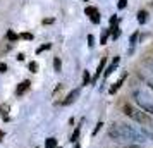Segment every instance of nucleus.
Wrapping results in <instances>:
<instances>
[{"label":"nucleus","instance_id":"f257e3e1","mask_svg":"<svg viewBox=\"0 0 153 148\" xmlns=\"http://www.w3.org/2000/svg\"><path fill=\"white\" fill-rule=\"evenodd\" d=\"M108 136L115 141H136V143H143L148 140V134L143 129L127 126V124H112L108 129Z\"/></svg>","mask_w":153,"mask_h":148},{"label":"nucleus","instance_id":"f03ea898","mask_svg":"<svg viewBox=\"0 0 153 148\" xmlns=\"http://www.w3.org/2000/svg\"><path fill=\"white\" fill-rule=\"evenodd\" d=\"M124 114L127 117H131L132 120H136L139 124H150V117L146 115V112H143L141 109H134L132 105H124Z\"/></svg>","mask_w":153,"mask_h":148},{"label":"nucleus","instance_id":"7ed1b4c3","mask_svg":"<svg viewBox=\"0 0 153 148\" xmlns=\"http://www.w3.org/2000/svg\"><path fill=\"white\" fill-rule=\"evenodd\" d=\"M134 98H136V102L139 103V107H141V110H143V112H150L153 115V102L148 100V97H146L145 93L134 91Z\"/></svg>","mask_w":153,"mask_h":148},{"label":"nucleus","instance_id":"20e7f679","mask_svg":"<svg viewBox=\"0 0 153 148\" xmlns=\"http://www.w3.org/2000/svg\"><path fill=\"white\" fill-rule=\"evenodd\" d=\"M79 93H81V90H79V88L72 90V91H71L69 95H67V98H65V100L62 102V105H71V103H74V102L77 100V97H79Z\"/></svg>","mask_w":153,"mask_h":148},{"label":"nucleus","instance_id":"39448f33","mask_svg":"<svg viewBox=\"0 0 153 148\" xmlns=\"http://www.w3.org/2000/svg\"><path fill=\"white\" fill-rule=\"evenodd\" d=\"M29 86H31V83H29L28 79H24L21 85L17 86V90H16V95H24V93L29 90Z\"/></svg>","mask_w":153,"mask_h":148},{"label":"nucleus","instance_id":"423d86ee","mask_svg":"<svg viewBox=\"0 0 153 148\" xmlns=\"http://www.w3.org/2000/svg\"><path fill=\"white\" fill-rule=\"evenodd\" d=\"M105 62H107V59H102V60H100V65H98V67H97V72H95V76H93V79H91V81H93V83H95V81H97V79L100 78V74H102V72H103Z\"/></svg>","mask_w":153,"mask_h":148},{"label":"nucleus","instance_id":"0eeeda50","mask_svg":"<svg viewBox=\"0 0 153 148\" xmlns=\"http://www.w3.org/2000/svg\"><path fill=\"white\" fill-rule=\"evenodd\" d=\"M119 60H120V59H119V57H115V59H114V62L110 64V67H108V69H107V71H105V72H103V76H105V78H108V76H110L112 72H114V71H115V67H117Z\"/></svg>","mask_w":153,"mask_h":148},{"label":"nucleus","instance_id":"6e6552de","mask_svg":"<svg viewBox=\"0 0 153 148\" xmlns=\"http://www.w3.org/2000/svg\"><path fill=\"white\" fill-rule=\"evenodd\" d=\"M126 76H127V74H124V76H122V78L119 79L117 83H115V85H114V86H112V88H110V93H112V95H114V93H117V90H119V88H120V86H122V83H124Z\"/></svg>","mask_w":153,"mask_h":148},{"label":"nucleus","instance_id":"1a4fd4ad","mask_svg":"<svg viewBox=\"0 0 153 148\" xmlns=\"http://www.w3.org/2000/svg\"><path fill=\"white\" fill-rule=\"evenodd\" d=\"M146 21H148V12H146V10H139L138 12V22L139 24H145Z\"/></svg>","mask_w":153,"mask_h":148},{"label":"nucleus","instance_id":"9d476101","mask_svg":"<svg viewBox=\"0 0 153 148\" xmlns=\"http://www.w3.org/2000/svg\"><path fill=\"white\" fill-rule=\"evenodd\" d=\"M90 19H91V22H93V24H100V21H102V16H100V12H95V14H91L90 16Z\"/></svg>","mask_w":153,"mask_h":148},{"label":"nucleus","instance_id":"9b49d317","mask_svg":"<svg viewBox=\"0 0 153 148\" xmlns=\"http://www.w3.org/2000/svg\"><path fill=\"white\" fill-rule=\"evenodd\" d=\"M53 69H55L57 72H60V71H62V62H60V59H59V57L53 59Z\"/></svg>","mask_w":153,"mask_h":148},{"label":"nucleus","instance_id":"f8f14e48","mask_svg":"<svg viewBox=\"0 0 153 148\" xmlns=\"http://www.w3.org/2000/svg\"><path fill=\"white\" fill-rule=\"evenodd\" d=\"M45 148H57V140L55 138H48L45 143Z\"/></svg>","mask_w":153,"mask_h":148},{"label":"nucleus","instance_id":"ddd939ff","mask_svg":"<svg viewBox=\"0 0 153 148\" xmlns=\"http://www.w3.org/2000/svg\"><path fill=\"white\" fill-rule=\"evenodd\" d=\"M79 133H81V127L77 126V127H76V131H74V133H72V136H71V143H76L77 138H79Z\"/></svg>","mask_w":153,"mask_h":148},{"label":"nucleus","instance_id":"4468645a","mask_svg":"<svg viewBox=\"0 0 153 148\" xmlns=\"http://www.w3.org/2000/svg\"><path fill=\"white\" fill-rule=\"evenodd\" d=\"M138 38H139V33H132V35H131V40H129L131 48H134V45H136V42H138Z\"/></svg>","mask_w":153,"mask_h":148},{"label":"nucleus","instance_id":"2eb2a0df","mask_svg":"<svg viewBox=\"0 0 153 148\" xmlns=\"http://www.w3.org/2000/svg\"><path fill=\"white\" fill-rule=\"evenodd\" d=\"M17 38H19V36L16 35L14 31H7V40L9 42H17Z\"/></svg>","mask_w":153,"mask_h":148},{"label":"nucleus","instance_id":"dca6fc26","mask_svg":"<svg viewBox=\"0 0 153 148\" xmlns=\"http://www.w3.org/2000/svg\"><path fill=\"white\" fill-rule=\"evenodd\" d=\"M90 81H91L90 72H88V71H84V74H83V85H84V86H86V85H90Z\"/></svg>","mask_w":153,"mask_h":148},{"label":"nucleus","instance_id":"f3484780","mask_svg":"<svg viewBox=\"0 0 153 148\" xmlns=\"http://www.w3.org/2000/svg\"><path fill=\"white\" fill-rule=\"evenodd\" d=\"M119 36H120V29H119V28H112V38H114V40H117Z\"/></svg>","mask_w":153,"mask_h":148},{"label":"nucleus","instance_id":"a211bd4d","mask_svg":"<svg viewBox=\"0 0 153 148\" xmlns=\"http://www.w3.org/2000/svg\"><path fill=\"white\" fill-rule=\"evenodd\" d=\"M29 71H31V72H38V62H35V60L29 62Z\"/></svg>","mask_w":153,"mask_h":148},{"label":"nucleus","instance_id":"6ab92c4d","mask_svg":"<svg viewBox=\"0 0 153 148\" xmlns=\"http://www.w3.org/2000/svg\"><path fill=\"white\" fill-rule=\"evenodd\" d=\"M117 22H119L117 16H112V17H110V26H112V28H117ZM112 28H110V29H112Z\"/></svg>","mask_w":153,"mask_h":148},{"label":"nucleus","instance_id":"aec40b11","mask_svg":"<svg viewBox=\"0 0 153 148\" xmlns=\"http://www.w3.org/2000/svg\"><path fill=\"white\" fill-rule=\"evenodd\" d=\"M97 10H98L97 7H86V9H84V12H86V16H91V14H95Z\"/></svg>","mask_w":153,"mask_h":148},{"label":"nucleus","instance_id":"412c9836","mask_svg":"<svg viewBox=\"0 0 153 148\" xmlns=\"http://www.w3.org/2000/svg\"><path fill=\"white\" fill-rule=\"evenodd\" d=\"M88 47H90V48L95 47V36L93 35H88Z\"/></svg>","mask_w":153,"mask_h":148},{"label":"nucleus","instance_id":"4be33fe9","mask_svg":"<svg viewBox=\"0 0 153 148\" xmlns=\"http://www.w3.org/2000/svg\"><path fill=\"white\" fill-rule=\"evenodd\" d=\"M107 36H108V29H103V33H102V40H100V43H102V45L107 42Z\"/></svg>","mask_w":153,"mask_h":148},{"label":"nucleus","instance_id":"5701e85b","mask_svg":"<svg viewBox=\"0 0 153 148\" xmlns=\"http://www.w3.org/2000/svg\"><path fill=\"white\" fill-rule=\"evenodd\" d=\"M50 47H52V45H50V43H47V45H42V47H40V48L36 50V54H42L43 50H48Z\"/></svg>","mask_w":153,"mask_h":148},{"label":"nucleus","instance_id":"b1692460","mask_svg":"<svg viewBox=\"0 0 153 148\" xmlns=\"http://www.w3.org/2000/svg\"><path fill=\"white\" fill-rule=\"evenodd\" d=\"M21 38H22V40H28V42H31V40H33V35H31V33H22Z\"/></svg>","mask_w":153,"mask_h":148},{"label":"nucleus","instance_id":"393cba45","mask_svg":"<svg viewBox=\"0 0 153 148\" xmlns=\"http://www.w3.org/2000/svg\"><path fill=\"white\" fill-rule=\"evenodd\" d=\"M126 5H127V0H119V4H117V7L122 10V9H126Z\"/></svg>","mask_w":153,"mask_h":148},{"label":"nucleus","instance_id":"a878e982","mask_svg":"<svg viewBox=\"0 0 153 148\" xmlns=\"http://www.w3.org/2000/svg\"><path fill=\"white\" fill-rule=\"evenodd\" d=\"M102 126H103V122L100 120V122H98V124H97V127H95V131H93V136H95V134H98V131L102 129Z\"/></svg>","mask_w":153,"mask_h":148},{"label":"nucleus","instance_id":"bb28decb","mask_svg":"<svg viewBox=\"0 0 153 148\" xmlns=\"http://www.w3.org/2000/svg\"><path fill=\"white\" fill-rule=\"evenodd\" d=\"M5 71H7V65L2 62V64H0V72H5Z\"/></svg>","mask_w":153,"mask_h":148},{"label":"nucleus","instance_id":"cd10ccee","mask_svg":"<svg viewBox=\"0 0 153 148\" xmlns=\"http://www.w3.org/2000/svg\"><path fill=\"white\" fill-rule=\"evenodd\" d=\"M53 22V19L52 17H48V19H43V24H52Z\"/></svg>","mask_w":153,"mask_h":148},{"label":"nucleus","instance_id":"c85d7f7f","mask_svg":"<svg viewBox=\"0 0 153 148\" xmlns=\"http://www.w3.org/2000/svg\"><path fill=\"white\" fill-rule=\"evenodd\" d=\"M126 148H141V147H138V145H129V147H126Z\"/></svg>","mask_w":153,"mask_h":148},{"label":"nucleus","instance_id":"c756f323","mask_svg":"<svg viewBox=\"0 0 153 148\" xmlns=\"http://www.w3.org/2000/svg\"><path fill=\"white\" fill-rule=\"evenodd\" d=\"M4 140V131H2V129H0V141Z\"/></svg>","mask_w":153,"mask_h":148},{"label":"nucleus","instance_id":"7c9ffc66","mask_svg":"<svg viewBox=\"0 0 153 148\" xmlns=\"http://www.w3.org/2000/svg\"><path fill=\"white\" fill-rule=\"evenodd\" d=\"M74 148H81V147H79V145H76V147H74Z\"/></svg>","mask_w":153,"mask_h":148},{"label":"nucleus","instance_id":"2f4dec72","mask_svg":"<svg viewBox=\"0 0 153 148\" xmlns=\"http://www.w3.org/2000/svg\"><path fill=\"white\" fill-rule=\"evenodd\" d=\"M152 140H153V134H152Z\"/></svg>","mask_w":153,"mask_h":148},{"label":"nucleus","instance_id":"473e14b6","mask_svg":"<svg viewBox=\"0 0 153 148\" xmlns=\"http://www.w3.org/2000/svg\"><path fill=\"white\" fill-rule=\"evenodd\" d=\"M59 148H62V147H59Z\"/></svg>","mask_w":153,"mask_h":148},{"label":"nucleus","instance_id":"72a5a7b5","mask_svg":"<svg viewBox=\"0 0 153 148\" xmlns=\"http://www.w3.org/2000/svg\"><path fill=\"white\" fill-rule=\"evenodd\" d=\"M152 65H153V62H152Z\"/></svg>","mask_w":153,"mask_h":148},{"label":"nucleus","instance_id":"f704fd0d","mask_svg":"<svg viewBox=\"0 0 153 148\" xmlns=\"http://www.w3.org/2000/svg\"><path fill=\"white\" fill-rule=\"evenodd\" d=\"M84 2H86V0H84Z\"/></svg>","mask_w":153,"mask_h":148}]
</instances>
